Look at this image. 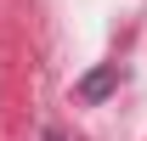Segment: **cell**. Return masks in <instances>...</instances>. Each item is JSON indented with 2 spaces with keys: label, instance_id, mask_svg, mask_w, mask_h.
Wrapping results in <instances>:
<instances>
[{
  "label": "cell",
  "instance_id": "6da1fadb",
  "mask_svg": "<svg viewBox=\"0 0 147 141\" xmlns=\"http://www.w3.org/2000/svg\"><path fill=\"white\" fill-rule=\"evenodd\" d=\"M113 85H119V62H108V68H91L85 79H79V102H108Z\"/></svg>",
  "mask_w": 147,
  "mask_h": 141
},
{
  "label": "cell",
  "instance_id": "7a4b0ae2",
  "mask_svg": "<svg viewBox=\"0 0 147 141\" xmlns=\"http://www.w3.org/2000/svg\"><path fill=\"white\" fill-rule=\"evenodd\" d=\"M45 141H62V136H57V130H51V136H45Z\"/></svg>",
  "mask_w": 147,
  "mask_h": 141
}]
</instances>
